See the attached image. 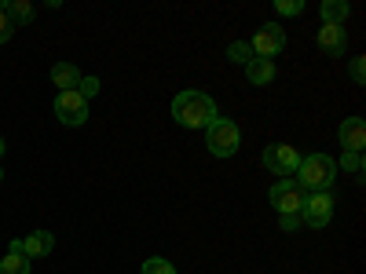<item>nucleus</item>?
<instances>
[{
	"label": "nucleus",
	"instance_id": "obj_1",
	"mask_svg": "<svg viewBox=\"0 0 366 274\" xmlns=\"http://www.w3.org/2000/svg\"><path fill=\"white\" fill-rule=\"evenodd\" d=\"M172 117L183 128H209L220 113H217V103H212L205 91H179L172 99Z\"/></svg>",
	"mask_w": 366,
	"mask_h": 274
},
{
	"label": "nucleus",
	"instance_id": "obj_2",
	"mask_svg": "<svg viewBox=\"0 0 366 274\" xmlns=\"http://www.w3.org/2000/svg\"><path fill=\"white\" fill-rule=\"evenodd\" d=\"M293 179L300 183L304 194H319V191H330L333 179H337V161L330 154H312V158H300Z\"/></svg>",
	"mask_w": 366,
	"mask_h": 274
},
{
	"label": "nucleus",
	"instance_id": "obj_3",
	"mask_svg": "<svg viewBox=\"0 0 366 274\" xmlns=\"http://www.w3.org/2000/svg\"><path fill=\"white\" fill-rule=\"evenodd\" d=\"M238 143H242V132L231 117H217L205 128V146H209V154H217V158H231L238 150Z\"/></svg>",
	"mask_w": 366,
	"mask_h": 274
},
{
	"label": "nucleus",
	"instance_id": "obj_4",
	"mask_svg": "<svg viewBox=\"0 0 366 274\" xmlns=\"http://www.w3.org/2000/svg\"><path fill=\"white\" fill-rule=\"evenodd\" d=\"M304 198H308V194L300 191L297 179H279V183L271 187V205H274V212H279V216H300Z\"/></svg>",
	"mask_w": 366,
	"mask_h": 274
},
{
	"label": "nucleus",
	"instance_id": "obj_5",
	"mask_svg": "<svg viewBox=\"0 0 366 274\" xmlns=\"http://www.w3.org/2000/svg\"><path fill=\"white\" fill-rule=\"evenodd\" d=\"M297 165H300V150H297V146H290V143H271V146H264V168H267V172L290 179V176L297 172Z\"/></svg>",
	"mask_w": 366,
	"mask_h": 274
},
{
	"label": "nucleus",
	"instance_id": "obj_6",
	"mask_svg": "<svg viewBox=\"0 0 366 274\" xmlns=\"http://www.w3.org/2000/svg\"><path fill=\"white\" fill-rule=\"evenodd\" d=\"M249 48H253L257 59H274V55H282V51H286V29H282L279 22H264L257 34H253Z\"/></svg>",
	"mask_w": 366,
	"mask_h": 274
},
{
	"label": "nucleus",
	"instance_id": "obj_7",
	"mask_svg": "<svg viewBox=\"0 0 366 274\" xmlns=\"http://www.w3.org/2000/svg\"><path fill=\"white\" fill-rule=\"evenodd\" d=\"M333 220V194L330 191H319V194H308L304 198V208H300V223L304 227H326Z\"/></svg>",
	"mask_w": 366,
	"mask_h": 274
},
{
	"label": "nucleus",
	"instance_id": "obj_8",
	"mask_svg": "<svg viewBox=\"0 0 366 274\" xmlns=\"http://www.w3.org/2000/svg\"><path fill=\"white\" fill-rule=\"evenodd\" d=\"M55 117L63 121V125L77 128V125L88 121V103L77 96V91H59V96H55Z\"/></svg>",
	"mask_w": 366,
	"mask_h": 274
},
{
	"label": "nucleus",
	"instance_id": "obj_9",
	"mask_svg": "<svg viewBox=\"0 0 366 274\" xmlns=\"http://www.w3.org/2000/svg\"><path fill=\"white\" fill-rule=\"evenodd\" d=\"M337 139H341V146L348 150V154H362V146H366V125H362V117H345V125L337 128Z\"/></svg>",
	"mask_w": 366,
	"mask_h": 274
},
{
	"label": "nucleus",
	"instance_id": "obj_10",
	"mask_svg": "<svg viewBox=\"0 0 366 274\" xmlns=\"http://www.w3.org/2000/svg\"><path fill=\"white\" fill-rule=\"evenodd\" d=\"M55 249V234L51 230H34L22 238V256L26 260H41V256H51Z\"/></svg>",
	"mask_w": 366,
	"mask_h": 274
},
{
	"label": "nucleus",
	"instance_id": "obj_11",
	"mask_svg": "<svg viewBox=\"0 0 366 274\" xmlns=\"http://www.w3.org/2000/svg\"><path fill=\"white\" fill-rule=\"evenodd\" d=\"M319 48L333 59H341L345 48H348V34H345V26H322L319 29Z\"/></svg>",
	"mask_w": 366,
	"mask_h": 274
},
{
	"label": "nucleus",
	"instance_id": "obj_12",
	"mask_svg": "<svg viewBox=\"0 0 366 274\" xmlns=\"http://www.w3.org/2000/svg\"><path fill=\"white\" fill-rule=\"evenodd\" d=\"M51 84H55L59 91H77V84H81V70L70 66V63H55V66H51Z\"/></svg>",
	"mask_w": 366,
	"mask_h": 274
},
{
	"label": "nucleus",
	"instance_id": "obj_13",
	"mask_svg": "<svg viewBox=\"0 0 366 274\" xmlns=\"http://www.w3.org/2000/svg\"><path fill=\"white\" fill-rule=\"evenodd\" d=\"M319 15H322V26H345L352 8H348V0H322Z\"/></svg>",
	"mask_w": 366,
	"mask_h": 274
},
{
	"label": "nucleus",
	"instance_id": "obj_14",
	"mask_svg": "<svg viewBox=\"0 0 366 274\" xmlns=\"http://www.w3.org/2000/svg\"><path fill=\"white\" fill-rule=\"evenodd\" d=\"M246 77H249V84H271L274 81V63L271 59H249L246 63Z\"/></svg>",
	"mask_w": 366,
	"mask_h": 274
},
{
	"label": "nucleus",
	"instance_id": "obj_15",
	"mask_svg": "<svg viewBox=\"0 0 366 274\" xmlns=\"http://www.w3.org/2000/svg\"><path fill=\"white\" fill-rule=\"evenodd\" d=\"M4 11L15 26H26L29 19H34V4H29V0H11V4H4Z\"/></svg>",
	"mask_w": 366,
	"mask_h": 274
},
{
	"label": "nucleus",
	"instance_id": "obj_16",
	"mask_svg": "<svg viewBox=\"0 0 366 274\" xmlns=\"http://www.w3.org/2000/svg\"><path fill=\"white\" fill-rule=\"evenodd\" d=\"M337 168H345L348 176H355V179H362V172H366V161H362V154H341V161H337Z\"/></svg>",
	"mask_w": 366,
	"mask_h": 274
},
{
	"label": "nucleus",
	"instance_id": "obj_17",
	"mask_svg": "<svg viewBox=\"0 0 366 274\" xmlns=\"http://www.w3.org/2000/svg\"><path fill=\"white\" fill-rule=\"evenodd\" d=\"M0 274H29V263H26V256H15V253H8L4 260H0Z\"/></svg>",
	"mask_w": 366,
	"mask_h": 274
},
{
	"label": "nucleus",
	"instance_id": "obj_18",
	"mask_svg": "<svg viewBox=\"0 0 366 274\" xmlns=\"http://www.w3.org/2000/svg\"><path fill=\"white\" fill-rule=\"evenodd\" d=\"M227 59H231V63H242V66H246L249 59H253L249 41H234V44H227Z\"/></svg>",
	"mask_w": 366,
	"mask_h": 274
},
{
	"label": "nucleus",
	"instance_id": "obj_19",
	"mask_svg": "<svg viewBox=\"0 0 366 274\" xmlns=\"http://www.w3.org/2000/svg\"><path fill=\"white\" fill-rule=\"evenodd\" d=\"M139 274H176V267L165 260V256H150L147 263H143V270Z\"/></svg>",
	"mask_w": 366,
	"mask_h": 274
},
{
	"label": "nucleus",
	"instance_id": "obj_20",
	"mask_svg": "<svg viewBox=\"0 0 366 274\" xmlns=\"http://www.w3.org/2000/svg\"><path fill=\"white\" fill-rule=\"evenodd\" d=\"M15 29H19V26L8 19V11H4V0H0V44H8V41L15 37Z\"/></svg>",
	"mask_w": 366,
	"mask_h": 274
},
{
	"label": "nucleus",
	"instance_id": "obj_21",
	"mask_svg": "<svg viewBox=\"0 0 366 274\" xmlns=\"http://www.w3.org/2000/svg\"><path fill=\"white\" fill-rule=\"evenodd\" d=\"M77 96L88 103L92 96H99V77H81V84H77Z\"/></svg>",
	"mask_w": 366,
	"mask_h": 274
},
{
	"label": "nucleus",
	"instance_id": "obj_22",
	"mask_svg": "<svg viewBox=\"0 0 366 274\" xmlns=\"http://www.w3.org/2000/svg\"><path fill=\"white\" fill-rule=\"evenodd\" d=\"M274 11H279V15H300L304 11V4H300V0H274Z\"/></svg>",
	"mask_w": 366,
	"mask_h": 274
},
{
	"label": "nucleus",
	"instance_id": "obj_23",
	"mask_svg": "<svg viewBox=\"0 0 366 274\" xmlns=\"http://www.w3.org/2000/svg\"><path fill=\"white\" fill-rule=\"evenodd\" d=\"M352 81H355V84L366 81V59H352Z\"/></svg>",
	"mask_w": 366,
	"mask_h": 274
},
{
	"label": "nucleus",
	"instance_id": "obj_24",
	"mask_svg": "<svg viewBox=\"0 0 366 274\" xmlns=\"http://www.w3.org/2000/svg\"><path fill=\"white\" fill-rule=\"evenodd\" d=\"M279 227L282 230H297L300 227V216H279Z\"/></svg>",
	"mask_w": 366,
	"mask_h": 274
},
{
	"label": "nucleus",
	"instance_id": "obj_25",
	"mask_svg": "<svg viewBox=\"0 0 366 274\" xmlns=\"http://www.w3.org/2000/svg\"><path fill=\"white\" fill-rule=\"evenodd\" d=\"M8 253H15V256H22V238H15L11 245H8Z\"/></svg>",
	"mask_w": 366,
	"mask_h": 274
},
{
	"label": "nucleus",
	"instance_id": "obj_26",
	"mask_svg": "<svg viewBox=\"0 0 366 274\" xmlns=\"http://www.w3.org/2000/svg\"><path fill=\"white\" fill-rule=\"evenodd\" d=\"M0 154H4V139H0Z\"/></svg>",
	"mask_w": 366,
	"mask_h": 274
},
{
	"label": "nucleus",
	"instance_id": "obj_27",
	"mask_svg": "<svg viewBox=\"0 0 366 274\" xmlns=\"http://www.w3.org/2000/svg\"><path fill=\"white\" fill-rule=\"evenodd\" d=\"M0 179H4V172H0Z\"/></svg>",
	"mask_w": 366,
	"mask_h": 274
}]
</instances>
